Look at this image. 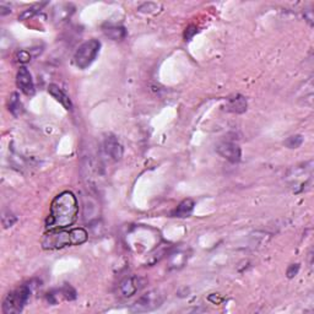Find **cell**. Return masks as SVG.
I'll list each match as a JSON object with an SVG mask.
<instances>
[{
    "label": "cell",
    "instance_id": "3957f363",
    "mask_svg": "<svg viewBox=\"0 0 314 314\" xmlns=\"http://www.w3.org/2000/svg\"><path fill=\"white\" fill-rule=\"evenodd\" d=\"M31 287L28 285H22L16 290L7 293L6 297L2 301L1 310L4 314H17L22 312L26 306L27 301L30 300Z\"/></svg>",
    "mask_w": 314,
    "mask_h": 314
},
{
    "label": "cell",
    "instance_id": "ba28073f",
    "mask_svg": "<svg viewBox=\"0 0 314 314\" xmlns=\"http://www.w3.org/2000/svg\"><path fill=\"white\" fill-rule=\"evenodd\" d=\"M140 279L138 276H127L118 285V296L122 298H130L140 290Z\"/></svg>",
    "mask_w": 314,
    "mask_h": 314
},
{
    "label": "cell",
    "instance_id": "7402d4cb",
    "mask_svg": "<svg viewBox=\"0 0 314 314\" xmlns=\"http://www.w3.org/2000/svg\"><path fill=\"white\" fill-rule=\"evenodd\" d=\"M10 11H11V10H10V6H5L4 4L0 5V15H1V16H4V15L6 14H10Z\"/></svg>",
    "mask_w": 314,
    "mask_h": 314
},
{
    "label": "cell",
    "instance_id": "d6986e66",
    "mask_svg": "<svg viewBox=\"0 0 314 314\" xmlns=\"http://www.w3.org/2000/svg\"><path fill=\"white\" fill-rule=\"evenodd\" d=\"M16 59L20 63L26 64L31 60V54L28 53L27 51H20V52L16 53Z\"/></svg>",
    "mask_w": 314,
    "mask_h": 314
},
{
    "label": "cell",
    "instance_id": "8992f818",
    "mask_svg": "<svg viewBox=\"0 0 314 314\" xmlns=\"http://www.w3.org/2000/svg\"><path fill=\"white\" fill-rule=\"evenodd\" d=\"M216 151L221 157L226 158L227 161H230L231 163H238L241 161L242 157V151L241 148L232 141H223L220 143L216 148Z\"/></svg>",
    "mask_w": 314,
    "mask_h": 314
},
{
    "label": "cell",
    "instance_id": "277c9868",
    "mask_svg": "<svg viewBox=\"0 0 314 314\" xmlns=\"http://www.w3.org/2000/svg\"><path fill=\"white\" fill-rule=\"evenodd\" d=\"M101 50V42L97 40H90L82 43L76 50L73 56L74 65L79 69H86L95 61Z\"/></svg>",
    "mask_w": 314,
    "mask_h": 314
},
{
    "label": "cell",
    "instance_id": "44dd1931",
    "mask_svg": "<svg viewBox=\"0 0 314 314\" xmlns=\"http://www.w3.org/2000/svg\"><path fill=\"white\" fill-rule=\"evenodd\" d=\"M197 33V26H189L185 31V40L189 41Z\"/></svg>",
    "mask_w": 314,
    "mask_h": 314
},
{
    "label": "cell",
    "instance_id": "5b68a950",
    "mask_svg": "<svg viewBox=\"0 0 314 314\" xmlns=\"http://www.w3.org/2000/svg\"><path fill=\"white\" fill-rule=\"evenodd\" d=\"M163 295L159 291L153 290L149 292L144 293L143 296L135 301L133 306L130 307V312L133 313H146L155 311L159 308L163 303Z\"/></svg>",
    "mask_w": 314,
    "mask_h": 314
},
{
    "label": "cell",
    "instance_id": "52a82bcc",
    "mask_svg": "<svg viewBox=\"0 0 314 314\" xmlns=\"http://www.w3.org/2000/svg\"><path fill=\"white\" fill-rule=\"evenodd\" d=\"M16 85L20 91L24 92L26 96H33L35 95V84H33L32 75L26 66H21L17 71Z\"/></svg>",
    "mask_w": 314,
    "mask_h": 314
},
{
    "label": "cell",
    "instance_id": "9a60e30c",
    "mask_svg": "<svg viewBox=\"0 0 314 314\" xmlns=\"http://www.w3.org/2000/svg\"><path fill=\"white\" fill-rule=\"evenodd\" d=\"M45 5H46V2H42V4H37V5H35V6H31V7H28V9L24 10V12L19 15V20L31 19V17L35 16V15L37 14L38 11H40L41 7L45 6Z\"/></svg>",
    "mask_w": 314,
    "mask_h": 314
},
{
    "label": "cell",
    "instance_id": "5bb4252c",
    "mask_svg": "<svg viewBox=\"0 0 314 314\" xmlns=\"http://www.w3.org/2000/svg\"><path fill=\"white\" fill-rule=\"evenodd\" d=\"M105 35L113 41H122L127 37V31L122 26H108L105 27Z\"/></svg>",
    "mask_w": 314,
    "mask_h": 314
},
{
    "label": "cell",
    "instance_id": "30bf717a",
    "mask_svg": "<svg viewBox=\"0 0 314 314\" xmlns=\"http://www.w3.org/2000/svg\"><path fill=\"white\" fill-rule=\"evenodd\" d=\"M226 108H227L228 112L236 113V114H242V113L246 112L247 108H248V102H247V99L244 96H242V95H236V96L228 99Z\"/></svg>",
    "mask_w": 314,
    "mask_h": 314
},
{
    "label": "cell",
    "instance_id": "8fae6325",
    "mask_svg": "<svg viewBox=\"0 0 314 314\" xmlns=\"http://www.w3.org/2000/svg\"><path fill=\"white\" fill-rule=\"evenodd\" d=\"M48 92H50L51 96H52L53 99H55L59 104L65 108V109L70 110L71 108H73V104H71L69 96L59 86H56V85L54 84L50 85V86H48Z\"/></svg>",
    "mask_w": 314,
    "mask_h": 314
},
{
    "label": "cell",
    "instance_id": "2e32d148",
    "mask_svg": "<svg viewBox=\"0 0 314 314\" xmlns=\"http://www.w3.org/2000/svg\"><path fill=\"white\" fill-rule=\"evenodd\" d=\"M303 144V136L302 135H292L285 141V146L288 149H297Z\"/></svg>",
    "mask_w": 314,
    "mask_h": 314
},
{
    "label": "cell",
    "instance_id": "9c48e42d",
    "mask_svg": "<svg viewBox=\"0 0 314 314\" xmlns=\"http://www.w3.org/2000/svg\"><path fill=\"white\" fill-rule=\"evenodd\" d=\"M104 149L105 155L109 157L112 161H119V159H122L123 154H124L122 144L118 141V139L114 135L105 136L104 141Z\"/></svg>",
    "mask_w": 314,
    "mask_h": 314
},
{
    "label": "cell",
    "instance_id": "e0dca14e",
    "mask_svg": "<svg viewBox=\"0 0 314 314\" xmlns=\"http://www.w3.org/2000/svg\"><path fill=\"white\" fill-rule=\"evenodd\" d=\"M15 222H16V216H14L12 213H7V215L2 216V226H4V228L11 227Z\"/></svg>",
    "mask_w": 314,
    "mask_h": 314
},
{
    "label": "cell",
    "instance_id": "7c38bea8",
    "mask_svg": "<svg viewBox=\"0 0 314 314\" xmlns=\"http://www.w3.org/2000/svg\"><path fill=\"white\" fill-rule=\"evenodd\" d=\"M193 209H194V202H193L192 199H185L177 207V209L173 211L172 215H173L174 217L179 218L189 217V216L192 215Z\"/></svg>",
    "mask_w": 314,
    "mask_h": 314
},
{
    "label": "cell",
    "instance_id": "6da1fadb",
    "mask_svg": "<svg viewBox=\"0 0 314 314\" xmlns=\"http://www.w3.org/2000/svg\"><path fill=\"white\" fill-rule=\"evenodd\" d=\"M79 203L71 192H63L56 195L51 204L50 216L46 220V228L61 230L73 226L78 218Z\"/></svg>",
    "mask_w": 314,
    "mask_h": 314
},
{
    "label": "cell",
    "instance_id": "7a4b0ae2",
    "mask_svg": "<svg viewBox=\"0 0 314 314\" xmlns=\"http://www.w3.org/2000/svg\"><path fill=\"white\" fill-rule=\"evenodd\" d=\"M89 238L87 231L85 228H73V230H51L43 236L42 247L43 249H61L68 246H79L85 243Z\"/></svg>",
    "mask_w": 314,
    "mask_h": 314
},
{
    "label": "cell",
    "instance_id": "ac0fdd59",
    "mask_svg": "<svg viewBox=\"0 0 314 314\" xmlns=\"http://www.w3.org/2000/svg\"><path fill=\"white\" fill-rule=\"evenodd\" d=\"M61 292H63L64 297L66 298V300L71 301V300H75L76 298V292L75 290H74L73 287L69 286V285H66V286H64L63 290H61Z\"/></svg>",
    "mask_w": 314,
    "mask_h": 314
},
{
    "label": "cell",
    "instance_id": "4fadbf2b",
    "mask_svg": "<svg viewBox=\"0 0 314 314\" xmlns=\"http://www.w3.org/2000/svg\"><path fill=\"white\" fill-rule=\"evenodd\" d=\"M9 110L14 117H20L24 112V105L20 101V95L17 92H12L9 97Z\"/></svg>",
    "mask_w": 314,
    "mask_h": 314
},
{
    "label": "cell",
    "instance_id": "ffe728a7",
    "mask_svg": "<svg viewBox=\"0 0 314 314\" xmlns=\"http://www.w3.org/2000/svg\"><path fill=\"white\" fill-rule=\"evenodd\" d=\"M298 270H300V265L298 264L290 265V267L287 269V276L290 277V279H292V277H295L296 275L298 274Z\"/></svg>",
    "mask_w": 314,
    "mask_h": 314
}]
</instances>
